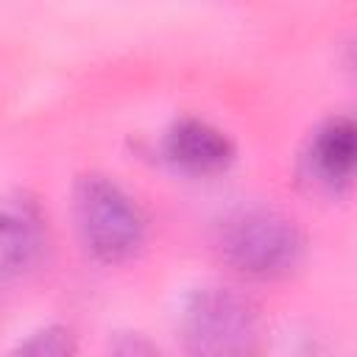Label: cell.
Instances as JSON below:
<instances>
[{"instance_id":"2","label":"cell","mask_w":357,"mask_h":357,"mask_svg":"<svg viewBox=\"0 0 357 357\" xmlns=\"http://www.w3.org/2000/svg\"><path fill=\"white\" fill-rule=\"evenodd\" d=\"M220 259L251 279H282L293 273L307 251V237L296 218L268 204H245L215 226Z\"/></svg>"},{"instance_id":"5","label":"cell","mask_w":357,"mask_h":357,"mask_svg":"<svg viewBox=\"0 0 357 357\" xmlns=\"http://www.w3.org/2000/svg\"><path fill=\"white\" fill-rule=\"evenodd\" d=\"M165 156L190 173H218L231 165L234 159V142L231 137L212 126L209 120L184 114L170 123L165 131Z\"/></svg>"},{"instance_id":"6","label":"cell","mask_w":357,"mask_h":357,"mask_svg":"<svg viewBox=\"0 0 357 357\" xmlns=\"http://www.w3.org/2000/svg\"><path fill=\"white\" fill-rule=\"evenodd\" d=\"M42 251V226L28 206H0V282L22 276Z\"/></svg>"},{"instance_id":"7","label":"cell","mask_w":357,"mask_h":357,"mask_svg":"<svg viewBox=\"0 0 357 357\" xmlns=\"http://www.w3.org/2000/svg\"><path fill=\"white\" fill-rule=\"evenodd\" d=\"M8 357H75V337L61 324H47L25 335Z\"/></svg>"},{"instance_id":"4","label":"cell","mask_w":357,"mask_h":357,"mask_svg":"<svg viewBox=\"0 0 357 357\" xmlns=\"http://www.w3.org/2000/svg\"><path fill=\"white\" fill-rule=\"evenodd\" d=\"M354 162H357V128L349 114H332L321 120L301 153L307 178L326 192H343L351 187Z\"/></svg>"},{"instance_id":"8","label":"cell","mask_w":357,"mask_h":357,"mask_svg":"<svg viewBox=\"0 0 357 357\" xmlns=\"http://www.w3.org/2000/svg\"><path fill=\"white\" fill-rule=\"evenodd\" d=\"M106 357H165V351L137 329H120L109 337Z\"/></svg>"},{"instance_id":"3","label":"cell","mask_w":357,"mask_h":357,"mask_svg":"<svg viewBox=\"0 0 357 357\" xmlns=\"http://www.w3.org/2000/svg\"><path fill=\"white\" fill-rule=\"evenodd\" d=\"M73 220L84 248L106 265L128 262L145 245L148 223L139 204L103 173H84L75 178Z\"/></svg>"},{"instance_id":"1","label":"cell","mask_w":357,"mask_h":357,"mask_svg":"<svg viewBox=\"0 0 357 357\" xmlns=\"http://www.w3.org/2000/svg\"><path fill=\"white\" fill-rule=\"evenodd\" d=\"M178 343L184 357H265V324L248 296L206 282L178 307Z\"/></svg>"}]
</instances>
